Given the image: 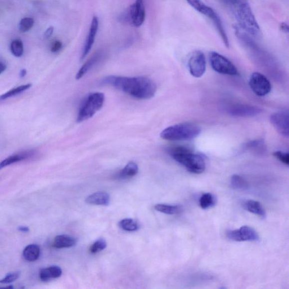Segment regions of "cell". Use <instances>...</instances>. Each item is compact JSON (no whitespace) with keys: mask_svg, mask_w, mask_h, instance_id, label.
Returning a JSON list of instances; mask_svg holds the SVG:
<instances>
[{"mask_svg":"<svg viewBox=\"0 0 289 289\" xmlns=\"http://www.w3.org/2000/svg\"><path fill=\"white\" fill-rule=\"evenodd\" d=\"M103 83L113 86L133 98L142 100L153 98L157 89L152 79L144 76H110L103 80Z\"/></svg>","mask_w":289,"mask_h":289,"instance_id":"obj_1","label":"cell"},{"mask_svg":"<svg viewBox=\"0 0 289 289\" xmlns=\"http://www.w3.org/2000/svg\"><path fill=\"white\" fill-rule=\"evenodd\" d=\"M234 10L239 26L254 36H258L261 28L248 0H229Z\"/></svg>","mask_w":289,"mask_h":289,"instance_id":"obj_2","label":"cell"},{"mask_svg":"<svg viewBox=\"0 0 289 289\" xmlns=\"http://www.w3.org/2000/svg\"><path fill=\"white\" fill-rule=\"evenodd\" d=\"M168 152L175 161L182 165L191 173L200 174L206 169L204 158L200 154L194 153L187 148L175 146L168 149Z\"/></svg>","mask_w":289,"mask_h":289,"instance_id":"obj_3","label":"cell"},{"mask_svg":"<svg viewBox=\"0 0 289 289\" xmlns=\"http://www.w3.org/2000/svg\"><path fill=\"white\" fill-rule=\"evenodd\" d=\"M201 132L196 124L183 123L167 127L161 133L162 139L170 141H189L195 139Z\"/></svg>","mask_w":289,"mask_h":289,"instance_id":"obj_4","label":"cell"},{"mask_svg":"<svg viewBox=\"0 0 289 289\" xmlns=\"http://www.w3.org/2000/svg\"><path fill=\"white\" fill-rule=\"evenodd\" d=\"M105 95L101 92L90 94L82 103L76 121L81 123L93 117L97 111L100 110L104 104Z\"/></svg>","mask_w":289,"mask_h":289,"instance_id":"obj_5","label":"cell"},{"mask_svg":"<svg viewBox=\"0 0 289 289\" xmlns=\"http://www.w3.org/2000/svg\"><path fill=\"white\" fill-rule=\"evenodd\" d=\"M145 15L144 0H136L135 3L129 6L120 16V20L123 22L139 27L144 22Z\"/></svg>","mask_w":289,"mask_h":289,"instance_id":"obj_6","label":"cell"},{"mask_svg":"<svg viewBox=\"0 0 289 289\" xmlns=\"http://www.w3.org/2000/svg\"><path fill=\"white\" fill-rule=\"evenodd\" d=\"M209 58L211 67L219 74L231 76L239 74L235 64L222 54L211 51Z\"/></svg>","mask_w":289,"mask_h":289,"instance_id":"obj_7","label":"cell"},{"mask_svg":"<svg viewBox=\"0 0 289 289\" xmlns=\"http://www.w3.org/2000/svg\"><path fill=\"white\" fill-rule=\"evenodd\" d=\"M249 85L253 92L260 97L266 96L272 89L269 80L264 75L258 72L253 73L250 76Z\"/></svg>","mask_w":289,"mask_h":289,"instance_id":"obj_8","label":"cell"},{"mask_svg":"<svg viewBox=\"0 0 289 289\" xmlns=\"http://www.w3.org/2000/svg\"><path fill=\"white\" fill-rule=\"evenodd\" d=\"M188 68L191 74L196 78H200L204 75L206 70V59L202 51H194L189 59Z\"/></svg>","mask_w":289,"mask_h":289,"instance_id":"obj_9","label":"cell"},{"mask_svg":"<svg viewBox=\"0 0 289 289\" xmlns=\"http://www.w3.org/2000/svg\"><path fill=\"white\" fill-rule=\"evenodd\" d=\"M227 237L229 240L236 242L257 241L260 240V236L256 231L249 226H243L238 230L228 231Z\"/></svg>","mask_w":289,"mask_h":289,"instance_id":"obj_10","label":"cell"},{"mask_svg":"<svg viewBox=\"0 0 289 289\" xmlns=\"http://www.w3.org/2000/svg\"><path fill=\"white\" fill-rule=\"evenodd\" d=\"M227 112L231 116H237V117L250 118L260 114L262 110L256 106L237 104L228 107Z\"/></svg>","mask_w":289,"mask_h":289,"instance_id":"obj_11","label":"cell"},{"mask_svg":"<svg viewBox=\"0 0 289 289\" xmlns=\"http://www.w3.org/2000/svg\"><path fill=\"white\" fill-rule=\"evenodd\" d=\"M270 121L280 134L288 138L289 136V118L288 111H280L271 116Z\"/></svg>","mask_w":289,"mask_h":289,"instance_id":"obj_12","label":"cell"},{"mask_svg":"<svg viewBox=\"0 0 289 289\" xmlns=\"http://www.w3.org/2000/svg\"><path fill=\"white\" fill-rule=\"evenodd\" d=\"M99 25L98 19L97 16H93L89 29V34L85 43L81 56V60H83L89 53L94 44L95 38L98 32Z\"/></svg>","mask_w":289,"mask_h":289,"instance_id":"obj_13","label":"cell"},{"mask_svg":"<svg viewBox=\"0 0 289 289\" xmlns=\"http://www.w3.org/2000/svg\"><path fill=\"white\" fill-rule=\"evenodd\" d=\"M34 155V152L33 151L28 150L10 155V156L0 162V170H1L4 167L11 165L12 164L28 160V159L33 157Z\"/></svg>","mask_w":289,"mask_h":289,"instance_id":"obj_14","label":"cell"},{"mask_svg":"<svg viewBox=\"0 0 289 289\" xmlns=\"http://www.w3.org/2000/svg\"><path fill=\"white\" fill-rule=\"evenodd\" d=\"M110 198L104 192H99L92 194L86 198L85 202L92 205L107 206L110 204Z\"/></svg>","mask_w":289,"mask_h":289,"instance_id":"obj_15","label":"cell"},{"mask_svg":"<svg viewBox=\"0 0 289 289\" xmlns=\"http://www.w3.org/2000/svg\"><path fill=\"white\" fill-rule=\"evenodd\" d=\"M62 274V269L58 266H54L41 270L39 278L42 282H47L51 279L61 277Z\"/></svg>","mask_w":289,"mask_h":289,"instance_id":"obj_16","label":"cell"},{"mask_svg":"<svg viewBox=\"0 0 289 289\" xmlns=\"http://www.w3.org/2000/svg\"><path fill=\"white\" fill-rule=\"evenodd\" d=\"M243 208L249 212L256 214L261 218H266V212L260 202L248 200L244 202Z\"/></svg>","mask_w":289,"mask_h":289,"instance_id":"obj_17","label":"cell"},{"mask_svg":"<svg viewBox=\"0 0 289 289\" xmlns=\"http://www.w3.org/2000/svg\"><path fill=\"white\" fill-rule=\"evenodd\" d=\"M77 244V240L74 237L59 235L54 240L53 247L57 249L70 248L74 247Z\"/></svg>","mask_w":289,"mask_h":289,"instance_id":"obj_18","label":"cell"},{"mask_svg":"<svg viewBox=\"0 0 289 289\" xmlns=\"http://www.w3.org/2000/svg\"><path fill=\"white\" fill-rule=\"evenodd\" d=\"M139 172V167L134 162H129L116 175L118 179H128L136 175Z\"/></svg>","mask_w":289,"mask_h":289,"instance_id":"obj_19","label":"cell"},{"mask_svg":"<svg viewBox=\"0 0 289 289\" xmlns=\"http://www.w3.org/2000/svg\"><path fill=\"white\" fill-rule=\"evenodd\" d=\"M40 256V248L35 244L29 245L25 247L23 252V257L28 262H34Z\"/></svg>","mask_w":289,"mask_h":289,"instance_id":"obj_20","label":"cell"},{"mask_svg":"<svg viewBox=\"0 0 289 289\" xmlns=\"http://www.w3.org/2000/svg\"><path fill=\"white\" fill-rule=\"evenodd\" d=\"M101 54L97 53L86 62L77 72L76 79L79 80L83 77L100 60Z\"/></svg>","mask_w":289,"mask_h":289,"instance_id":"obj_21","label":"cell"},{"mask_svg":"<svg viewBox=\"0 0 289 289\" xmlns=\"http://www.w3.org/2000/svg\"><path fill=\"white\" fill-rule=\"evenodd\" d=\"M155 210L167 215H176L182 211V208L179 206L158 204L154 207Z\"/></svg>","mask_w":289,"mask_h":289,"instance_id":"obj_22","label":"cell"},{"mask_svg":"<svg viewBox=\"0 0 289 289\" xmlns=\"http://www.w3.org/2000/svg\"><path fill=\"white\" fill-rule=\"evenodd\" d=\"M231 187L234 189L245 191L249 188V184L242 176L234 175L232 176L231 180Z\"/></svg>","mask_w":289,"mask_h":289,"instance_id":"obj_23","label":"cell"},{"mask_svg":"<svg viewBox=\"0 0 289 289\" xmlns=\"http://www.w3.org/2000/svg\"><path fill=\"white\" fill-rule=\"evenodd\" d=\"M216 204V198L210 193L203 194L200 198V205L202 209H208Z\"/></svg>","mask_w":289,"mask_h":289,"instance_id":"obj_24","label":"cell"},{"mask_svg":"<svg viewBox=\"0 0 289 289\" xmlns=\"http://www.w3.org/2000/svg\"><path fill=\"white\" fill-rule=\"evenodd\" d=\"M31 87V84H27L19 86V87L15 88L14 89H12L9 90V91H8L6 93L1 95V96H0V101L6 100V99L8 98L15 96L16 95L23 93V92L25 91V90H27Z\"/></svg>","mask_w":289,"mask_h":289,"instance_id":"obj_25","label":"cell"},{"mask_svg":"<svg viewBox=\"0 0 289 289\" xmlns=\"http://www.w3.org/2000/svg\"><path fill=\"white\" fill-rule=\"evenodd\" d=\"M119 227L123 230L128 232L136 231L139 229L138 223L131 219H125L119 223Z\"/></svg>","mask_w":289,"mask_h":289,"instance_id":"obj_26","label":"cell"},{"mask_svg":"<svg viewBox=\"0 0 289 289\" xmlns=\"http://www.w3.org/2000/svg\"><path fill=\"white\" fill-rule=\"evenodd\" d=\"M10 50L12 54L16 57H20L23 54V44L20 40L12 41L10 45Z\"/></svg>","mask_w":289,"mask_h":289,"instance_id":"obj_27","label":"cell"},{"mask_svg":"<svg viewBox=\"0 0 289 289\" xmlns=\"http://www.w3.org/2000/svg\"><path fill=\"white\" fill-rule=\"evenodd\" d=\"M34 23V20L31 18H24L21 19L19 24V31L21 32L28 31L33 27Z\"/></svg>","mask_w":289,"mask_h":289,"instance_id":"obj_28","label":"cell"},{"mask_svg":"<svg viewBox=\"0 0 289 289\" xmlns=\"http://www.w3.org/2000/svg\"><path fill=\"white\" fill-rule=\"evenodd\" d=\"M107 247L106 241L103 239L98 240L94 243L89 249V251L92 254H96L102 251Z\"/></svg>","mask_w":289,"mask_h":289,"instance_id":"obj_29","label":"cell"},{"mask_svg":"<svg viewBox=\"0 0 289 289\" xmlns=\"http://www.w3.org/2000/svg\"><path fill=\"white\" fill-rule=\"evenodd\" d=\"M19 272H15V273L8 274L5 278L0 280V284H8L13 283L19 278Z\"/></svg>","mask_w":289,"mask_h":289,"instance_id":"obj_30","label":"cell"},{"mask_svg":"<svg viewBox=\"0 0 289 289\" xmlns=\"http://www.w3.org/2000/svg\"><path fill=\"white\" fill-rule=\"evenodd\" d=\"M274 156L277 158L278 160L282 162L287 166L289 164V154L288 153H284L281 151H278L274 153Z\"/></svg>","mask_w":289,"mask_h":289,"instance_id":"obj_31","label":"cell"},{"mask_svg":"<svg viewBox=\"0 0 289 289\" xmlns=\"http://www.w3.org/2000/svg\"><path fill=\"white\" fill-rule=\"evenodd\" d=\"M62 43L59 40H55L51 45L50 50L51 52L57 53L62 49Z\"/></svg>","mask_w":289,"mask_h":289,"instance_id":"obj_32","label":"cell"},{"mask_svg":"<svg viewBox=\"0 0 289 289\" xmlns=\"http://www.w3.org/2000/svg\"><path fill=\"white\" fill-rule=\"evenodd\" d=\"M54 31V28L53 27H50L46 30V31L44 34L45 37L46 38H49L51 35Z\"/></svg>","mask_w":289,"mask_h":289,"instance_id":"obj_33","label":"cell"},{"mask_svg":"<svg viewBox=\"0 0 289 289\" xmlns=\"http://www.w3.org/2000/svg\"><path fill=\"white\" fill-rule=\"evenodd\" d=\"M280 28H281L282 31L284 32L289 33V25L286 23H282L280 24Z\"/></svg>","mask_w":289,"mask_h":289,"instance_id":"obj_34","label":"cell"},{"mask_svg":"<svg viewBox=\"0 0 289 289\" xmlns=\"http://www.w3.org/2000/svg\"><path fill=\"white\" fill-rule=\"evenodd\" d=\"M18 230L21 232L27 233L29 232V229L27 227L20 226L18 228Z\"/></svg>","mask_w":289,"mask_h":289,"instance_id":"obj_35","label":"cell"},{"mask_svg":"<svg viewBox=\"0 0 289 289\" xmlns=\"http://www.w3.org/2000/svg\"><path fill=\"white\" fill-rule=\"evenodd\" d=\"M6 69V66L3 63L0 62V75L2 74Z\"/></svg>","mask_w":289,"mask_h":289,"instance_id":"obj_36","label":"cell"},{"mask_svg":"<svg viewBox=\"0 0 289 289\" xmlns=\"http://www.w3.org/2000/svg\"><path fill=\"white\" fill-rule=\"evenodd\" d=\"M26 75H27L26 70H25V69H23V70H21L20 71V77H24Z\"/></svg>","mask_w":289,"mask_h":289,"instance_id":"obj_37","label":"cell"},{"mask_svg":"<svg viewBox=\"0 0 289 289\" xmlns=\"http://www.w3.org/2000/svg\"><path fill=\"white\" fill-rule=\"evenodd\" d=\"M227 1L228 2V1H229V0H227Z\"/></svg>","mask_w":289,"mask_h":289,"instance_id":"obj_38","label":"cell"}]
</instances>
